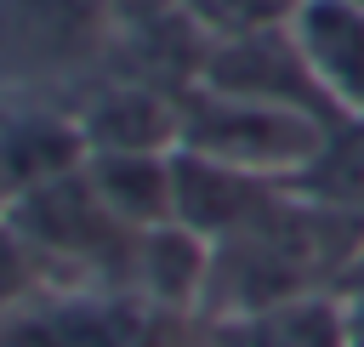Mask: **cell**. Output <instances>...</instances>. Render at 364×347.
<instances>
[{"label": "cell", "instance_id": "6", "mask_svg": "<svg viewBox=\"0 0 364 347\" xmlns=\"http://www.w3.org/2000/svg\"><path fill=\"white\" fill-rule=\"evenodd\" d=\"M205 347H347V319L318 296L205 319Z\"/></svg>", "mask_w": 364, "mask_h": 347}, {"label": "cell", "instance_id": "5", "mask_svg": "<svg viewBox=\"0 0 364 347\" xmlns=\"http://www.w3.org/2000/svg\"><path fill=\"white\" fill-rule=\"evenodd\" d=\"M85 176L125 228L176 222V148L171 154H85Z\"/></svg>", "mask_w": 364, "mask_h": 347}, {"label": "cell", "instance_id": "3", "mask_svg": "<svg viewBox=\"0 0 364 347\" xmlns=\"http://www.w3.org/2000/svg\"><path fill=\"white\" fill-rule=\"evenodd\" d=\"M108 0H0V97H46L97 63Z\"/></svg>", "mask_w": 364, "mask_h": 347}, {"label": "cell", "instance_id": "1", "mask_svg": "<svg viewBox=\"0 0 364 347\" xmlns=\"http://www.w3.org/2000/svg\"><path fill=\"white\" fill-rule=\"evenodd\" d=\"M0 347H205V324L125 284H46L0 319Z\"/></svg>", "mask_w": 364, "mask_h": 347}, {"label": "cell", "instance_id": "4", "mask_svg": "<svg viewBox=\"0 0 364 347\" xmlns=\"http://www.w3.org/2000/svg\"><path fill=\"white\" fill-rule=\"evenodd\" d=\"M290 40L318 97L364 119V0H296Z\"/></svg>", "mask_w": 364, "mask_h": 347}, {"label": "cell", "instance_id": "8", "mask_svg": "<svg viewBox=\"0 0 364 347\" xmlns=\"http://www.w3.org/2000/svg\"><path fill=\"white\" fill-rule=\"evenodd\" d=\"M0 216H6V188H0Z\"/></svg>", "mask_w": 364, "mask_h": 347}, {"label": "cell", "instance_id": "2", "mask_svg": "<svg viewBox=\"0 0 364 347\" xmlns=\"http://www.w3.org/2000/svg\"><path fill=\"white\" fill-rule=\"evenodd\" d=\"M324 125L313 108L301 102H267V97H245V91H216V85H193L182 97V154L233 165L245 176H301L318 165L324 154Z\"/></svg>", "mask_w": 364, "mask_h": 347}, {"label": "cell", "instance_id": "7", "mask_svg": "<svg viewBox=\"0 0 364 347\" xmlns=\"http://www.w3.org/2000/svg\"><path fill=\"white\" fill-rule=\"evenodd\" d=\"M46 284H57V273H51L46 256L23 239V228H17L11 216H0V319H6L17 301H28L34 290H46Z\"/></svg>", "mask_w": 364, "mask_h": 347}]
</instances>
